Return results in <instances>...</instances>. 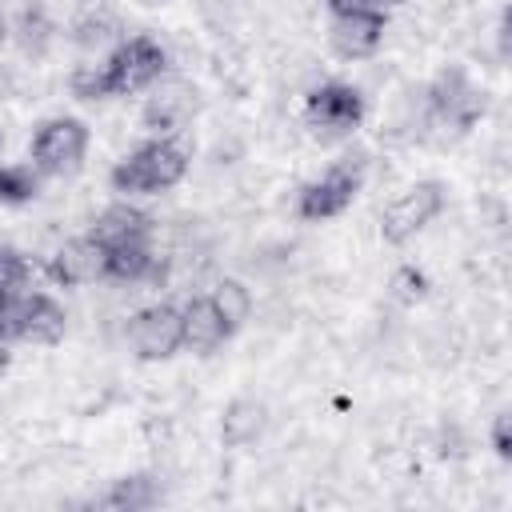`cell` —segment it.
<instances>
[{"mask_svg": "<svg viewBox=\"0 0 512 512\" xmlns=\"http://www.w3.org/2000/svg\"><path fill=\"white\" fill-rule=\"evenodd\" d=\"M488 440H492V452H496L500 460H512V416H508V412H496V416H492Z\"/></svg>", "mask_w": 512, "mask_h": 512, "instance_id": "obj_22", "label": "cell"}, {"mask_svg": "<svg viewBox=\"0 0 512 512\" xmlns=\"http://www.w3.org/2000/svg\"><path fill=\"white\" fill-rule=\"evenodd\" d=\"M116 28H112V20H104V16H96V20H84L80 24V44H100V40H108Z\"/></svg>", "mask_w": 512, "mask_h": 512, "instance_id": "obj_23", "label": "cell"}, {"mask_svg": "<svg viewBox=\"0 0 512 512\" xmlns=\"http://www.w3.org/2000/svg\"><path fill=\"white\" fill-rule=\"evenodd\" d=\"M448 204V188L440 180H420L412 188H404L384 212H380V236L384 244H408L412 236H420Z\"/></svg>", "mask_w": 512, "mask_h": 512, "instance_id": "obj_7", "label": "cell"}, {"mask_svg": "<svg viewBox=\"0 0 512 512\" xmlns=\"http://www.w3.org/2000/svg\"><path fill=\"white\" fill-rule=\"evenodd\" d=\"M156 500H160V488H156L152 476H120L100 496V504L104 508H116V512H140V508H152Z\"/></svg>", "mask_w": 512, "mask_h": 512, "instance_id": "obj_15", "label": "cell"}, {"mask_svg": "<svg viewBox=\"0 0 512 512\" xmlns=\"http://www.w3.org/2000/svg\"><path fill=\"white\" fill-rule=\"evenodd\" d=\"M368 104H364V92L356 84H344V80H328L320 88L308 92V104H304V120L308 128L320 136V140H344L360 128Z\"/></svg>", "mask_w": 512, "mask_h": 512, "instance_id": "obj_6", "label": "cell"}, {"mask_svg": "<svg viewBox=\"0 0 512 512\" xmlns=\"http://www.w3.org/2000/svg\"><path fill=\"white\" fill-rule=\"evenodd\" d=\"M188 176V152L172 136H152L136 144L124 160L112 168V188L124 196H156L176 188Z\"/></svg>", "mask_w": 512, "mask_h": 512, "instance_id": "obj_1", "label": "cell"}, {"mask_svg": "<svg viewBox=\"0 0 512 512\" xmlns=\"http://www.w3.org/2000/svg\"><path fill=\"white\" fill-rule=\"evenodd\" d=\"M360 188H364V160L360 156H344V160L328 164L316 180H308L296 192V216L300 220H332V216L352 208Z\"/></svg>", "mask_w": 512, "mask_h": 512, "instance_id": "obj_3", "label": "cell"}, {"mask_svg": "<svg viewBox=\"0 0 512 512\" xmlns=\"http://www.w3.org/2000/svg\"><path fill=\"white\" fill-rule=\"evenodd\" d=\"M32 288V264L16 248H0V304Z\"/></svg>", "mask_w": 512, "mask_h": 512, "instance_id": "obj_19", "label": "cell"}, {"mask_svg": "<svg viewBox=\"0 0 512 512\" xmlns=\"http://www.w3.org/2000/svg\"><path fill=\"white\" fill-rule=\"evenodd\" d=\"M380 4H400V0H380Z\"/></svg>", "mask_w": 512, "mask_h": 512, "instance_id": "obj_27", "label": "cell"}, {"mask_svg": "<svg viewBox=\"0 0 512 512\" xmlns=\"http://www.w3.org/2000/svg\"><path fill=\"white\" fill-rule=\"evenodd\" d=\"M212 300H216V308L228 316L232 328H240V324L248 320V312H252V296H248V288H244L240 280H220L216 292H212Z\"/></svg>", "mask_w": 512, "mask_h": 512, "instance_id": "obj_20", "label": "cell"}, {"mask_svg": "<svg viewBox=\"0 0 512 512\" xmlns=\"http://www.w3.org/2000/svg\"><path fill=\"white\" fill-rule=\"evenodd\" d=\"M328 16H344V12H368V8H384L380 0H324Z\"/></svg>", "mask_w": 512, "mask_h": 512, "instance_id": "obj_24", "label": "cell"}, {"mask_svg": "<svg viewBox=\"0 0 512 512\" xmlns=\"http://www.w3.org/2000/svg\"><path fill=\"white\" fill-rule=\"evenodd\" d=\"M260 428H264V404H256V400L228 404V412H224V440L228 444H248V440H256Z\"/></svg>", "mask_w": 512, "mask_h": 512, "instance_id": "obj_17", "label": "cell"}, {"mask_svg": "<svg viewBox=\"0 0 512 512\" xmlns=\"http://www.w3.org/2000/svg\"><path fill=\"white\" fill-rule=\"evenodd\" d=\"M64 328H68V316H64V304L52 300L48 292H20L16 300L0 304V340L8 344H56L64 340Z\"/></svg>", "mask_w": 512, "mask_h": 512, "instance_id": "obj_4", "label": "cell"}, {"mask_svg": "<svg viewBox=\"0 0 512 512\" xmlns=\"http://www.w3.org/2000/svg\"><path fill=\"white\" fill-rule=\"evenodd\" d=\"M88 152V124L76 116H48L28 140V164L40 176H72Z\"/></svg>", "mask_w": 512, "mask_h": 512, "instance_id": "obj_2", "label": "cell"}, {"mask_svg": "<svg viewBox=\"0 0 512 512\" xmlns=\"http://www.w3.org/2000/svg\"><path fill=\"white\" fill-rule=\"evenodd\" d=\"M152 232H156V224H152V216L144 208H136L128 200H116L96 216L88 236L108 248V244H128V240H152Z\"/></svg>", "mask_w": 512, "mask_h": 512, "instance_id": "obj_14", "label": "cell"}, {"mask_svg": "<svg viewBox=\"0 0 512 512\" xmlns=\"http://www.w3.org/2000/svg\"><path fill=\"white\" fill-rule=\"evenodd\" d=\"M128 344L140 360L160 364L172 360L184 348V320H180V304L172 300H156L148 308H140L128 320Z\"/></svg>", "mask_w": 512, "mask_h": 512, "instance_id": "obj_8", "label": "cell"}, {"mask_svg": "<svg viewBox=\"0 0 512 512\" xmlns=\"http://www.w3.org/2000/svg\"><path fill=\"white\" fill-rule=\"evenodd\" d=\"M72 96H80V100H108V84H104L100 64H80L72 72Z\"/></svg>", "mask_w": 512, "mask_h": 512, "instance_id": "obj_21", "label": "cell"}, {"mask_svg": "<svg viewBox=\"0 0 512 512\" xmlns=\"http://www.w3.org/2000/svg\"><path fill=\"white\" fill-rule=\"evenodd\" d=\"M160 276V256L152 252V240H128L104 248V280L116 284H144Z\"/></svg>", "mask_w": 512, "mask_h": 512, "instance_id": "obj_13", "label": "cell"}, {"mask_svg": "<svg viewBox=\"0 0 512 512\" xmlns=\"http://www.w3.org/2000/svg\"><path fill=\"white\" fill-rule=\"evenodd\" d=\"M0 144H4V136H0Z\"/></svg>", "mask_w": 512, "mask_h": 512, "instance_id": "obj_28", "label": "cell"}, {"mask_svg": "<svg viewBox=\"0 0 512 512\" xmlns=\"http://www.w3.org/2000/svg\"><path fill=\"white\" fill-rule=\"evenodd\" d=\"M40 172L32 164H0V204H28L40 196Z\"/></svg>", "mask_w": 512, "mask_h": 512, "instance_id": "obj_16", "label": "cell"}, {"mask_svg": "<svg viewBox=\"0 0 512 512\" xmlns=\"http://www.w3.org/2000/svg\"><path fill=\"white\" fill-rule=\"evenodd\" d=\"M8 364H12V352H8V340H0V376L8 372Z\"/></svg>", "mask_w": 512, "mask_h": 512, "instance_id": "obj_25", "label": "cell"}, {"mask_svg": "<svg viewBox=\"0 0 512 512\" xmlns=\"http://www.w3.org/2000/svg\"><path fill=\"white\" fill-rule=\"evenodd\" d=\"M184 96H188V92H168V96H160V100L148 104L144 120H148V128H152L156 136H172V132L180 128V120L192 112V100H184Z\"/></svg>", "mask_w": 512, "mask_h": 512, "instance_id": "obj_18", "label": "cell"}, {"mask_svg": "<svg viewBox=\"0 0 512 512\" xmlns=\"http://www.w3.org/2000/svg\"><path fill=\"white\" fill-rule=\"evenodd\" d=\"M428 108H432V116H436L440 124H448V128H456V132H468V128L484 116L488 100H484V92L468 80L464 68H444V72L432 80V88H428Z\"/></svg>", "mask_w": 512, "mask_h": 512, "instance_id": "obj_9", "label": "cell"}, {"mask_svg": "<svg viewBox=\"0 0 512 512\" xmlns=\"http://www.w3.org/2000/svg\"><path fill=\"white\" fill-rule=\"evenodd\" d=\"M180 320H184V348L196 356H208L236 336V328L228 324V316L216 308L212 296H192L188 304H180Z\"/></svg>", "mask_w": 512, "mask_h": 512, "instance_id": "obj_11", "label": "cell"}, {"mask_svg": "<svg viewBox=\"0 0 512 512\" xmlns=\"http://www.w3.org/2000/svg\"><path fill=\"white\" fill-rule=\"evenodd\" d=\"M388 32V12L384 8H368V12H344L328 20V44L344 56V60H364L372 52H380Z\"/></svg>", "mask_w": 512, "mask_h": 512, "instance_id": "obj_10", "label": "cell"}, {"mask_svg": "<svg viewBox=\"0 0 512 512\" xmlns=\"http://www.w3.org/2000/svg\"><path fill=\"white\" fill-rule=\"evenodd\" d=\"M4 40H8V24H4V12H0V48H4Z\"/></svg>", "mask_w": 512, "mask_h": 512, "instance_id": "obj_26", "label": "cell"}, {"mask_svg": "<svg viewBox=\"0 0 512 512\" xmlns=\"http://www.w3.org/2000/svg\"><path fill=\"white\" fill-rule=\"evenodd\" d=\"M168 68V52L160 40L152 36H128L112 48V56L100 64L104 72V84H108V96H132V92H144L152 88Z\"/></svg>", "mask_w": 512, "mask_h": 512, "instance_id": "obj_5", "label": "cell"}, {"mask_svg": "<svg viewBox=\"0 0 512 512\" xmlns=\"http://www.w3.org/2000/svg\"><path fill=\"white\" fill-rule=\"evenodd\" d=\"M48 276L60 288H84L92 280H104V244L92 236H76L60 244L48 260Z\"/></svg>", "mask_w": 512, "mask_h": 512, "instance_id": "obj_12", "label": "cell"}]
</instances>
